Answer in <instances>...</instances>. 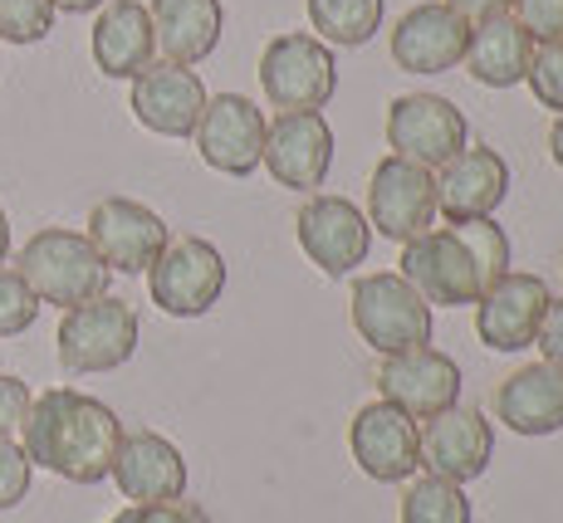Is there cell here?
Masks as SVG:
<instances>
[{
    "label": "cell",
    "mask_w": 563,
    "mask_h": 523,
    "mask_svg": "<svg viewBox=\"0 0 563 523\" xmlns=\"http://www.w3.org/2000/svg\"><path fill=\"white\" fill-rule=\"evenodd\" d=\"M20 450L30 465H45L49 475L69 485H103L113 470V450L123 441V421L99 397L74 387H54L30 401V416L20 426Z\"/></svg>",
    "instance_id": "obj_1"
},
{
    "label": "cell",
    "mask_w": 563,
    "mask_h": 523,
    "mask_svg": "<svg viewBox=\"0 0 563 523\" xmlns=\"http://www.w3.org/2000/svg\"><path fill=\"white\" fill-rule=\"evenodd\" d=\"M421 299L437 309H461V303H481V293L500 275H510V235L495 225V215L481 221H451L446 231H427L402 245V269Z\"/></svg>",
    "instance_id": "obj_2"
},
{
    "label": "cell",
    "mask_w": 563,
    "mask_h": 523,
    "mask_svg": "<svg viewBox=\"0 0 563 523\" xmlns=\"http://www.w3.org/2000/svg\"><path fill=\"white\" fill-rule=\"evenodd\" d=\"M15 275L30 285L40 303L54 309H79L89 299H103L113 269L99 259V249L89 245L84 231H64V225H45L25 240L15 259Z\"/></svg>",
    "instance_id": "obj_3"
},
{
    "label": "cell",
    "mask_w": 563,
    "mask_h": 523,
    "mask_svg": "<svg viewBox=\"0 0 563 523\" xmlns=\"http://www.w3.org/2000/svg\"><path fill=\"white\" fill-rule=\"evenodd\" d=\"M137 333H143V323H137L133 303L103 293V299H89L79 309H64L54 343H59L64 372L89 377V372H113V367L133 363Z\"/></svg>",
    "instance_id": "obj_4"
},
{
    "label": "cell",
    "mask_w": 563,
    "mask_h": 523,
    "mask_svg": "<svg viewBox=\"0 0 563 523\" xmlns=\"http://www.w3.org/2000/svg\"><path fill=\"white\" fill-rule=\"evenodd\" d=\"M260 89L279 113H319L339 93V64L323 40L289 30L275 35L260 54Z\"/></svg>",
    "instance_id": "obj_5"
},
{
    "label": "cell",
    "mask_w": 563,
    "mask_h": 523,
    "mask_svg": "<svg viewBox=\"0 0 563 523\" xmlns=\"http://www.w3.org/2000/svg\"><path fill=\"white\" fill-rule=\"evenodd\" d=\"M353 329L373 353L393 357L431 343V303L402 275H363L353 285Z\"/></svg>",
    "instance_id": "obj_6"
},
{
    "label": "cell",
    "mask_w": 563,
    "mask_h": 523,
    "mask_svg": "<svg viewBox=\"0 0 563 523\" xmlns=\"http://www.w3.org/2000/svg\"><path fill=\"white\" fill-rule=\"evenodd\" d=\"M147 289H153L157 309L172 313V319H201V313H211L221 303V289H225L221 249L201 235L167 240L157 265L147 269Z\"/></svg>",
    "instance_id": "obj_7"
},
{
    "label": "cell",
    "mask_w": 563,
    "mask_h": 523,
    "mask_svg": "<svg viewBox=\"0 0 563 523\" xmlns=\"http://www.w3.org/2000/svg\"><path fill=\"white\" fill-rule=\"evenodd\" d=\"M387 147H393V157L441 171L451 157H461L471 147V127H465V113L451 98L402 93L387 108Z\"/></svg>",
    "instance_id": "obj_8"
},
{
    "label": "cell",
    "mask_w": 563,
    "mask_h": 523,
    "mask_svg": "<svg viewBox=\"0 0 563 523\" xmlns=\"http://www.w3.org/2000/svg\"><path fill=\"white\" fill-rule=\"evenodd\" d=\"M431 221H437V171L387 152L367 181V225L383 240L407 245L427 235Z\"/></svg>",
    "instance_id": "obj_9"
},
{
    "label": "cell",
    "mask_w": 563,
    "mask_h": 523,
    "mask_svg": "<svg viewBox=\"0 0 563 523\" xmlns=\"http://www.w3.org/2000/svg\"><path fill=\"white\" fill-rule=\"evenodd\" d=\"M89 245L99 249V259L118 275H143L157 265V255L167 249V221L143 201H128V196H103L89 211Z\"/></svg>",
    "instance_id": "obj_10"
},
{
    "label": "cell",
    "mask_w": 563,
    "mask_h": 523,
    "mask_svg": "<svg viewBox=\"0 0 563 523\" xmlns=\"http://www.w3.org/2000/svg\"><path fill=\"white\" fill-rule=\"evenodd\" d=\"M295 235H299V249L329 279L353 275L367 259V249H373V225L343 196H309L295 215Z\"/></svg>",
    "instance_id": "obj_11"
},
{
    "label": "cell",
    "mask_w": 563,
    "mask_h": 523,
    "mask_svg": "<svg viewBox=\"0 0 563 523\" xmlns=\"http://www.w3.org/2000/svg\"><path fill=\"white\" fill-rule=\"evenodd\" d=\"M265 113L245 93H216L206 98L201 123H197V152L211 171L221 177H251L265 157Z\"/></svg>",
    "instance_id": "obj_12"
},
{
    "label": "cell",
    "mask_w": 563,
    "mask_h": 523,
    "mask_svg": "<svg viewBox=\"0 0 563 523\" xmlns=\"http://www.w3.org/2000/svg\"><path fill=\"white\" fill-rule=\"evenodd\" d=\"M377 397L407 411L411 421H431L446 407L461 401V367L441 347H411V353H393L377 367Z\"/></svg>",
    "instance_id": "obj_13"
},
{
    "label": "cell",
    "mask_w": 563,
    "mask_h": 523,
    "mask_svg": "<svg viewBox=\"0 0 563 523\" xmlns=\"http://www.w3.org/2000/svg\"><path fill=\"white\" fill-rule=\"evenodd\" d=\"M349 445H353L358 470L367 479H377V485H407L421 470V426L383 397L367 401L358 416H353Z\"/></svg>",
    "instance_id": "obj_14"
},
{
    "label": "cell",
    "mask_w": 563,
    "mask_h": 523,
    "mask_svg": "<svg viewBox=\"0 0 563 523\" xmlns=\"http://www.w3.org/2000/svg\"><path fill=\"white\" fill-rule=\"evenodd\" d=\"M549 285L539 275H525V269H510L500 275L490 289L475 303V333L490 353H519V347H534V333L544 323L549 309Z\"/></svg>",
    "instance_id": "obj_15"
},
{
    "label": "cell",
    "mask_w": 563,
    "mask_h": 523,
    "mask_svg": "<svg viewBox=\"0 0 563 523\" xmlns=\"http://www.w3.org/2000/svg\"><path fill=\"white\" fill-rule=\"evenodd\" d=\"M495 455V426L485 421V411L475 407H446L441 416L421 421V465L441 479L471 485L490 470Z\"/></svg>",
    "instance_id": "obj_16"
},
{
    "label": "cell",
    "mask_w": 563,
    "mask_h": 523,
    "mask_svg": "<svg viewBox=\"0 0 563 523\" xmlns=\"http://www.w3.org/2000/svg\"><path fill=\"white\" fill-rule=\"evenodd\" d=\"M133 118L157 137H191L201 123L206 108V84L197 69L187 64H167L153 59L143 74L133 79Z\"/></svg>",
    "instance_id": "obj_17"
},
{
    "label": "cell",
    "mask_w": 563,
    "mask_h": 523,
    "mask_svg": "<svg viewBox=\"0 0 563 523\" xmlns=\"http://www.w3.org/2000/svg\"><path fill=\"white\" fill-rule=\"evenodd\" d=\"M265 171L285 191L323 187L333 167V127L323 113H279L265 133Z\"/></svg>",
    "instance_id": "obj_18"
},
{
    "label": "cell",
    "mask_w": 563,
    "mask_h": 523,
    "mask_svg": "<svg viewBox=\"0 0 563 523\" xmlns=\"http://www.w3.org/2000/svg\"><path fill=\"white\" fill-rule=\"evenodd\" d=\"M108 479L118 485V494L133 504H172L187 499V460L181 450L157 431H128L113 450V470Z\"/></svg>",
    "instance_id": "obj_19"
},
{
    "label": "cell",
    "mask_w": 563,
    "mask_h": 523,
    "mask_svg": "<svg viewBox=\"0 0 563 523\" xmlns=\"http://www.w3.org/2000/svg\"><path fill=\"white\" fill-rule=\"evenodd\" d=\"M471 20H461L446 0L411 5L393 30V64L402 74H446L465 59Z\"/></svg>",
    "instance_id": "obj_20"
},
{
    "label": "cell",
    "mask_w": 563,
    "mask_h": 523,
    "mask_svg": "<svg viewBox=\"0 0 563 523\" xmlns=\"http://www.w3.org/2000/svg\"><path fill=\"white\" fill-rule=\"evenodd\" d=\"M510 196V162L495 147H465L437 171V215L446 221H481L495 215Z\"/></svg>",
    "instance_id": "obj_21"
},
{
    "label": "cell",
    "mask_w": 563,
    "mask_h": 523,
    "mask_svg": "<svg viewBox=\"0 0 563 523\" xmlns=\"http://www.w3.org/2000/svg\"><path fill=\"white\" fill-rule=\"evenodd\" d=\"M89 49L103 79H137L157 59V35H153L147 5H137V0H108L99 10V20H93Z\"/></svg>",
    "instance_id": "obj_22"
},
{
    "label": "cell",
    "mask_w": 563,
    "mask_h": 523,
    "mask_svg": "<svg viewBox=\"0 0 563 523\" xmlns=\"http://www.w3.org/2000/svg\"><path fill=\"white\" fill-rule=\"evenodd\" d=\"M495 421L515 435H554L563 431V367L529 363L495 391Z\"/></svg>",
    "instance_id": "obj_23"
},
{
    "label": "cell",
    "mask_w": 563,
    "mask_h": 523,
    "mask_svg": "<svg viewBox=\"0 0 563 523\" xmlns=\"http://www.w3.org/2000/svg\"><path fill=\"white\" fill-rule=\"evenodd\" d=\"M153 15V35H157V54L167 64H201L211 59L221 45L225 30V5L221 0H153L147 5Z\"/></svg>",
    "instance_id": "obj_24"
},
{
    "label": "cell",
    "mask_w": 563,
    "mask_h": 523,
    "mask_svg": "<svg viewBox=\"0 0 563 523\" xmlns=\"http://www.w3.org/2000/svg\"><path fill=\"white\" fill-rule=\"evenodd\" d=\"M529 59H534V40H529L525 30H519V20L505 10V15L475 20L461 64L485 89H515V84H525Z\"/></svg>",
    "instance_id": "obj_25"
},
{
    "label": "cell",
    "mask_w": 563,
    "mask_h": 523,
    "mask_svg": "<svg viewBox=\"0 0 563 523\" xmlns=\"http://www.w3.org/2000/svg\"><path fill=\"white\" fill-rule=\"evenodd\" d=\"M387 0H309V25L319 30L313 40L339 49H358L377 35Z\"/></svg>",
    "instance_id": "obj_26"
},
{
    "label": "cell",
    "mask_w": 563,
    "mask_h": 523,
    "mask_svg": "<svg viewBox=\"0 0 563 523\" xmlns=\"http://www.w3.org/2000/svg\"><path fill=\"white\" fill-rule=\"evenodd\" d=\"M402 523H471L465 485L441 475H411L402 489Z\"/></svg>",
    "instance_id": "obj_27"
},
{
    "label": "cell",
    "mask_w": 563,
    "mask_h": 523,
    "mask_svg": "<svg viewBox=\"0 0 563 523\" xmlns=\"http://www.w3.org/2000/svg\"><path fill=\"white\" fill-rule=\"evenodd\" d=\"M59 10L49 0H0V40L10 45H40L54 30Z\"/></svg>",
    "instance_id": "obj_28"
},
{
    "label": "cell",
    "mask_w": 563,
    "mask_h": 523,
    "mask_svg": "<svg viewBox=\"0 0 563 523\" xmlns=\"http://www.w3.org/2000/svg\"><path fill=\"white\" fill-rule=\"evenodd\" d=\"M40 319V299L30 293V285L15 275V269L0 265V337H15L25 329H35Z\"/></svg>",
    "instance_id": "obj_29"
},
{
    "label": "cell",
    "mask_w": 563,
    "mask_h": 523,
    "mask_svg": "<svg viewBox=\"0 0 563 523\" xmlns=\"http://www.w3.org/2000/svg\"><path fill=\"white\" fill-rule=\"evenodd\" d=\"M525 84L534 89L539 108H549V113H563V40H554V45H539V49H534V59H529Z\"/></svg>",
    "instance_id": "obj_30"
},
{
    "label": "cell",
    "mask_w": 563,
    "mask_h": 523,
    "mask_svg": "<svg viewBox=\"0 0 563 523\" xmlns=\"http://www.w3.org/2000/svg\"><path fill=\"white\" fill-rule=\"evenodd\" d=\"M510 15L534 45L563 40V0H510Z\"/></svg>",
    "instance_id": "obj_31"
},
{
    "label": "cell",
    "mask_w": 563,
    "mask_h": 523,
    "mask_svg": "<svg viewBox=\"0 0 563 523\" xmlns=\"http://www.w3.org/2000/svg\"><path fill=\"white\" fill-rule=\"evenodd\" d=\"M30 475H35L30 455L20 450L15 441H0V514H5V509H15L20 499L30 494Z\"/></svg>",
    "instance_id": "obj_32"
},
{
    "label": "cell",
    "mask_w": 563,
    "mask_h": 523,
    "mask_svg": "<svg viewBox=\"0 0 563 523\" xmlns=\"http://www.w3.org/2000/svg\"><path fill=\"white\" fill-rule=\"evenodd\" d=\"M113 523H211V519L191 499H172V504H128L123 514H113Z\"/></svg>",
    "instance_id": "obj_33"
},
{
    "label": "cell",
    "mask_w": 563,
    "mask_h": 523,
    "mask_svg": "<svg viewBox=\"0 0 563 523\" xmlns=\"http://www.w3.org/2000/svg\"><path fill=\"white\" fill-rule=\"evenodd\" d=\"M30 387L20 377H5L0 372V441H10L20 426H25V416H30Z\"/></svg>",
    "instance_id": "obj_34"
},
{
    "label": "cell",
    "mask_w": 563,
    "mask_h": 523,
    "mask_svg": "<svg viewBox=\"0 0 563 523\" xmlns=\"http://www.w3.org/2000/svg\"><path fill=\"white\" fill-rule=\"evenodd\" d=\"M534 347L544 353V363L563 367V299H549L544 323H539V333H534Z\"/></svg>",
    "instance_id": "obj_35"
},
{
    "label": "cell",
    "mask_w": 563,
    "mask_h": 523,
    "mask_svg": "<svg viewBox=\"0 0 563 523\" xmlns=\"http://www.w3.org/2000/svg\"><path fill=\"white\" fill-rule=\"evenodd\" d=\"M451 10H456L461 20H490V15H505V10H510V0H446Z\"/></svg>",
    "instance_id": "obj_36"
},
{
    "label": "cell",
    "mask_w": 563,
    "mask_h": 523,
    "mask_svg": "<svg viewBox=\"0 0 563 523\" xmlns=\"http://www.w3.org/2000/svg\"><path fill=\"white\" fill-rule=\"evenodd\" d=\"M54 10H64V15H89V10H103L108 0H49Z\"/></svg>",
    "instance_id": "obj_37"
},
{
    "label": "cell",
    "mask_w": 563,
    "mask_h": 523,
    "mask_svg": "<svg viewBox=\"0 0 563 523\" xmlns=\"http://www.w3.org/2000/svg\"><path fill=\"white\" fill-rule=\"evenodd\" d=\"M549 157L563 167V113H559V123H554V133H549Z\"/></svg>",
    "instance_id": "obj_38"
},
{
    "label": "cell",
    "mask_w": 563,
    "mask_h": 523,
    "mask_svg": "<svg viewBox=\"0 0 563 523\" xmlns=\"http://www.w3.org/2000/svg\"><path fill=\"white\" fill-rule=\"evenodd\" d=\"M10 259V221H5V205H0V265Z\"/></svg>",
    "instance_id": "obj_39"
}]
</instances>
